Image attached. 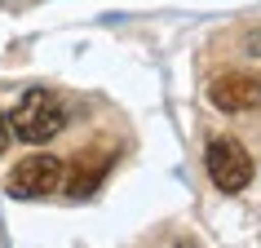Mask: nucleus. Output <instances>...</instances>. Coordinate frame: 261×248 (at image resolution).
<instances>
[{"instance_id": "1", "label": "nucleus", "mask_w": 261, "mask_h": 248, "mask_svg": "<svg viewBox=\"0 0 261 248\" xmlns=\"http://www.w3.org/2000/svg\"><path fill=\"white\" fill-rule=\"evenodd\" d=\"M62 124H67V107H62L58 93H49V89H31V93H22V97H18V107L9 111L14 138L18 142H31V146L58 138Z\"/></svg>"}, {"instance_id": "5", "label": "nucleus", "mask_w": 261, "mask_h": 248, "mask_svg": "<svg viewBox=\"0 0 261 248\" xmlns=\"http://www.w3.org/2000/svg\"><path fill=\"white\" fill-rule=\"evenodd\" d=\"M107 168H111V160H107L102 151H84V155H75V160L67 164V173H62V186H67L71 200H89V195L102 186Z\"/></svg>"}, {"instance_id": "3", "label": "nucleus", "mask_w": 261, "mask_h": 248, "mask_svg": "<svg viewBox=\"0 0 261 248\" xmlns=\"http://www.w3.org/2000/svg\"><path fill=\"white\" fill-rule=\"evenodd\" d=\"M62 173H67V164L58 155H27L9 173V195L14 200H49L62 191Z\"/></svg>"}, {"instance_id": "4", "label": "nucleus", "mask_w": 261, "mask_h": 248, "mask_svg": "<svg viewBox=\"0 0 261 248\" xmlns=\"http://www.w3.org/2000/svg\"><path fill=\"white\" fill-rule=\"evenodd\" d=\"M208 102L226 115H239V111H261V76H248V71H230L221 76L213 89H208Z\"/></svg>"}, {"instance_id": "2", "label": "nucleus", "mask_w": 261, "mask_h": 248, "mask_svg": "<svg viewBox=\"0 0 261 248\" xmlns=\"http://www.w3.org/2000/svg\"><path fill=\"white\" fill-rule=\"evenodd\" d=\"M204 164H208V178H213V186L226 195L244 191L248 182H252V155H248V146L239 138H213L204 151Z\"/></svg>"}, {"instance_id": "7", "label": "nucleus", "mask_w": 261, "mask_h": 248, "mask_svg": "<svg viewBox=\"0 0 261 248\" xmlns=\"http://www.w3.org/2000/svg\"><path fill=\"white\" fill-rule=\"evenodd\" d=\"M248 54H252V58H261V27H252V31H248Z\"/></svg>"}, {"instance_id": "6", "label": "nucleus", "mask_w": 261, "mask_h": 248, "mask_svg": "<svg viewBox=\"0 0 261 248\" xmlns=\"http://www.w3.org/2000/svg\"><path fill=\"white\" fill-rule=\"evenodd\" d=\"M9 138H14V129H9V115L0 111V155H5V146H9Z\"/></svg>"}]
</instances>
